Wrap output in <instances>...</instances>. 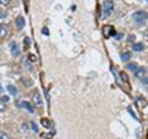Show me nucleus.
<instances>
[{"label": "nucleus", "instance_id": "nucleus-2", "mask_svg": "<svg viewBox=\"0 0 148 139\" xmlns=\"http://www.w3.org/2000/svg\"><path fill=\"white\" fill-rule=\"evenodd\" d=\"M132 18H133V20H135L136 22H138V24H141V22H145L147 18H148V14H147L146 11L138 10V11H136V12H133Z\"/></svg>", "mask_w": 148, "mask_h": 139}, {"label": "nucleus", "instance_id": "nucleus-28", "mask_svg": "<svg viewBox=\"0 0 148 139\" xmlns=\"http://www.w3.org/2000/svg\"><path fill=\"white\" fill-rule=\"evenodd\" d=\"M128 38H130V40H128V41H130V42H132V41H133V40H135V36H130V37H128Z\"/></svg>", "mask_w": 148, "mask_h": 139}, {"label": "nucleus", "instance_id": "nucleus-23", "mask_svg": "<svg viewBox=\"0 0 148 139\" xmlns=\"http://www.w3.org/2000/svg\"><path fill=\"white\" fill-rule=\"evenodd\" d=\"M42 33L46 35V36H48V35H49V32H48V29H47V27H43V29H42Z\"/></svg>", "mask_w": 148, "mask_h": 139}, {"label": "nucleus", "instance_id": "nucleus-9", "mask_svg": "<svg viewBox=\"0 0 148 139\" xmlns=\"http://www.w3.org/2000/svg\"><path fill=\"white\" fill-rule=\"evenodd\" d=\"M22 107H24V108H26L27 111H29V112H34V107H32V105L30 104V102H27V101H24V102H22Z\"/></svg>", "mask_w": 148, "mask_h": 139}, {"label": "nucleus", "instance_id": "nucleus-24", "mask_svg": "<svg viewBox=\"0 0 148 139\" xmlns=\"http://www.w3.org/2000/svg\"><path fill=\"white\" fill-rule=\"evenodd\" d=\"M1 100L4 101V102H8V101L10 100V99H9V96H3V97H1Z\"/></svg>", "mask_w": 148, "mask_h": 139}, {"label": "nucleus", "instance_id": "nucleus-27", "mask_svg": "<svg viewBox=\"0 0 148 139\" xmlns=\"http://www.w3.org/2000/svg\"><path fill=\"white\" fill-rule=\"evenodd\" d=\"M6 15V14L5 12H4L3 10H0V18H1V17H4V16H5Z\"/></svg>", "mask_w": 148, "mask_h": 139}, {"label": "nucleus", "instance_id": "nucleus-11", "mask_svg": "<svg viewBox=\"0 0 148 139\" xmlns=\"http://www.w3.org/2000/svg\"><path fill=\"white\" fill-rule=\"evenodd\" d=\"M121 59H122V62H128L130 59H131V53H130V52L121 53Z\"/></svg>", "mask_w": 148, "mask_h": 139}, {"label": "nucleus", "instance_id": "nucleus-8", "mask_svg": "<svg viewBox=\"0 0 148 139\" xmlns=\"http://www.w3.org/2000/svg\"><path fill=\"white\" fill-rule=\"evenodd\" d=\"M9 35V29L5 25L0 26V38H5V37Z\"/></svg>", "mask_w": 148, "mask_h": 139}, {"label": "nucleus", "instance_id": "nucleus-7", "mask_svg": "<svg viewBox=\"0 0 148 139\" xmlns=\"http://www.w3.org/2000/svg\"><path fill=\"white\" fill-rule=\"evenodd\" d=\"M146 73H147V70H146V68H143V67H141V68H137V69H136V72H135V75H136L137 78H140V79H142V78H145V75H146Z\"/></svg>", "mask_w": 148, "mask_h": 139}, {"label": "nucleus", "instance_id": "nucleus-4", "mask_svg": "<svg viewBox=\"0 0 148 139\" xmlns=\"http://www.w3.org/2000/svg\"><path fill=\"white\" fill-rule=\"evenodd\" d=\"M10 52L14 57H18V54H20V49H18V44L15 42V41H12L10 42Z\"/></svg>", "mask_w": 148, "mask_h": 139}, {"label": "nucleus", "instance_id": "nucleus-14", "mask_svg": "<svg viewBox=\"0 0 148 139\" xmlns=\"http://www.w3.org/2000/svg\"><path fill=\"white\" fill-rule=\"evenodd\" d=\"M126 68H127V69H130L131 72L135 73V72H136V69H137L138 67H137V64H136V63H128Z\"/></svg>", "mask_w": 148, "mask_h": 139}, {"label": "nucleus", "instance_id": "nucleus-15", "mask_svg": "<svg viewBox=\"0 0 148 139\" xmlns=\"http://www.w3.org/2000/svg\"><path fill=\"white\" fill-rule=\"evenodd\" d=\"M21 84H24L25 86H31L32 85V80H30V79H27V78H22L21 79Z\"/></svg>", "mask_w": 148, "mask_h": 139}, {"label": "nucleus", "instance_id": "nucleus-3", "mask_svg": "<svg viewBox=\"0 0 148 139\" xmlns=\"http://www.w3.org/2000/svg\"><path fill=\"white\" fill-rule=\"evenodd\" d=\"M32 97H34V102H35V106L38 108H42L43 106V101H42V97H41L40 92L38 91H35L34 95H32Z\"/></svg>", "mask_w": 148, "mask_h": 139}, {"label": "nucleus", "instance_id": "nucleus-17", "mask_svg": "<svg viewBox=\"0 0 148 139\" xmlns=\"http://www.w3.org/2000/svg\"><path fill=\"white\" fill-rule=\"evenodd\" d=\"M30 124H31V129H32V131H34L35 133H37V132H38V128H37V124H36L34 121H32Z\"/></svg>", "mask_w": 148, "mask_h": 139}, {"label": "nucleus", "instance_id": "nucleus-18", "mask_svg": "<svg viewBox=\"0 0 148 139\" xmlns=\"http://www.w3.org/2000/svg\"><path fill=\"white\" fill-rule=\"evenodd\" d=\"M5 108H6V106H5V102L0 99V112H3V111H5Z\"/></svg>", "mask_w": 148, "mask_h": 139}, {"label": "nucleus", "instance_id": "nucleus-13", "mask_svg": "<svg viewBox=\"0 0 148 139\" xmlns=\"http://www.w3.org/2000/svg\"><path fill=\"white\" fill-rule=\"evenodd\" d=\"M41 124H42L45 128H49L51 127V122H49L48 118H42L41 119Z\"/></svg>", "mask_w": 148, "mask_h": 139}, {"label": "nucleus", "instance_id": "nucleus-1", "mask_svg": "<svg viewBox=\"0 0 148 139\" xmlns=\"http://www.w3.org/2000/svg\"><path fill=\"white\" fill-rule=\"evenodd\" d=\"M114 11V1L111 0H105L103 3V14H101V18H106L111 15V12Z\"/></svg>", "mask_w": 148, "mask_h": 139}, {"label": "nucleus", "instance_id": "nucleus-22", "mask_svg": "<svg viewBox=\"0 0 148 139\" xmlns=\"http://www.w3.org/2000/svg\"><path fill=\"white\" fill-rule=\"evenodd\" d=\"M29 59H30V62H31V63H35V62L37 61L36 55H34V54H30V55H29Z\"/></svg>", "mask_w": 148, "mask_h": 139}, {"label": "nucleus", "instance_id": "nucleus-20", "mask_svg": "<svg viewBox=\"0 0 148 139\" xmlns=\"http://www.w3.org/2000/svg\"><path fill=\"white\" fill-rule=\"evenodd\" d=\"M0 139H10V137L5 132H0Z\"/></svg>", "mask_w": 148, "mask_h": 139}, {"label": "nucleus", "instance_id": "nucleus-6", "mask_svg": "<svg viewBox=\"0 0 148 139\" xmlns=\"http://www.w3.org/2000/svg\"><path fill=\"white\" fill-rule=\"evenodd\" d=\"M15 26H16V29L18 31H21L25 27V18L22 17V16H18L16 20H15Z\"/></svg>", "mask_w": 148, "mask_h": 139}, {"label": "nucleus", "instance_id": "nucleus-19", "mask_svg": "<svg viewBox=\"0 0 148 139\" xmlns=\"http://www.w3.org/2000/svg\"><path fill=\"white\" fill-rule=\"evenodd\" d=\"M10 3H11V0H0V5H3V6H8Z\"/></svg>", "mask_w": 148, "mask_h": 139}, {"label": "nucleus", "instance_id": "nucleus-5", "mask_svg": "<svg viewBox=\"0 0 148 139\" xmlns=\"http://www.w3.org/2000/svg\"><path fill=\"white\" fill-rule=\"evenodd\" d=\"M116 35V31H115L114 27H111V26H104V36L106 37V38H109V37L111 36H115Z\"/></svg>", "mask_w": 148, "mask_h": 139}, {"label": "nucleus", "instance_id": "nucleus-26", "mask_svg": "<svg viewBox=\"0 0 148 139\" xmlns=\"http://www.w3.org/2000/svg\"><path fill=\"white\" fill-rule=\"evenodd\" d=\"M142 82L143 84H148V78H142Z\"/></svg>", "mask_w": 148, "mask_h": 139}, {"label": "nucleus", "instance_id": "nucleus-21", "mask_svg": "<svg viewBox=\"0 0 148 139\" xmlns=\"http://www.w3.org/2000/svg\"><path fill=\"white\" fill-rule=\"evenodd\" d=\"M24 47L25 48H29L30 47V38H27V37L24 40Z\"/></svg>", "mask_w": 148, "mask_h": 139}, {"label": "nucleus", "instance_id": "nucleus-10", "mask_svg": "<svg viewBox=\"0 0 148 139\" xmlns=\"http://www.w3.org/2000/svg\"><path fill=\"white\" fill-rule=\"evenodd\" d=\"M6 90H8L9 92H10L11 95H14V96H15V95H17V92H18V91H17V89H16V87L14 86V85H8Z\"/></svg>", "mask_w": 148, "mask_h": 139}, {"label": "nucleus", "instance_id": "nucleus-12", "mask_svg": "<svg viewBox=\"0 0 148 139\" xmlns=\"http://www.w3.org/2000/svg\"><path fill=\"white\" fill-rule=\"evenodd\" d=\"M143 49H145L143 43H135L133 44V50H136V52H142Z\"/></svg>", "mask_w": 148, "mask_h": 139}, {"label": "nucleus", "instance_id": "nucleus-29", "mask_svg": "<svg viewBox=\"0 0 148 139\" xmlns=\"http://www.w3.org/2000/svg\"><path fill=\"white\" fill-rule=\"evenodd\" d=\"M147 1H148V0H147Z\"/></svg>", "mask_w": 148, "mask_h": 139}, {"label": "nucleus", "instance_id": "nucleus-16", "mask_svg": "<svg viewBox=\"0 0 148 139\" xmlns=\"http://www.w3.org/2000/svg\"><path fill=\"white\" fill-rule=\"evenodd\" d=\"M137 104L140 105L141 107H143V106H146V105H147V101H146V100H143V101H142L141 97H138V99H137Z\"/></svg>", "mask_w": 148, "mask_h": 139}, {"label": "nucleus", "instance_id": "nucleus-25", "mask_svg": "<svg viewBox=\"0 0 148 139\" xmlns=\"http://www.w3.org/2000/svg\"><path fill=\"white\" fill-rule=\"evenodd\" d=\"M27 129H29V127H27V124H26V123H24V124H22V131H27Z\"/></svg>", "mask_w": 148, "mask_h": 139}]
</instances>
